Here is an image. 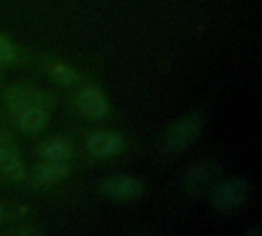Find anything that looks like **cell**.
<instances>
[{
  "label": "cell",
  "mask_w": 262,
  "mask_h": 236,
  "mask_svg": "<svg viewBox=\"0 0 262 236\" xmlns=\"http://www.w3.org/2000/svg\"><path fill=\"white\" fill-rule=\"evenodd\" d=\"M203 123L204 117L200 111L189 112L178 118L177 121H173L164 134V152L178 155L184 152L187 147H190L192 143L196 140L198 134L201 132Z\"/></svg>",
  "instance_id": "cell-1"
},
{
  "label": "cell",
  "mask_w": 262,
  "mask_h": 236,
  "mask_svg": "<svg viewBox=\"0 0 262 236\" xmlns=\"http://www.w3.org/2000/svg\"><path fill=\"white\" fill-rule=\"evenodd\" d=\"M250 195V183L244 177H233L215 184L209 192L210 206L221 213L239 210Z\"/></svg>",
  "instance_id": "cell-2"
},
{
  "label": "cell",
  "mask_w": 262,
  "mask_h": 236,
  "mask_svg": "<svg viewBox=\"0 0 262 236\" xmlns=\"http://www.w3.org/2000/svg\"><path fill=\"white\" fill-rule=\"evenodd\" d=\"M98 190L103 197L115 203H130L138 200L144 195L146 186L144 183L127 174H112L104 177L100 184Z\"/></svg>",
  "instance_id": "cell-3"
},
{
  "label": "cell",
  "mask_w": 262,
  "mask_h": 236,
  "mask_svg": "<svg viewBox=\"0 0 262 236\" xmlns=\"http://www.w3.org/2000/svg\"><path fill=\"white\" fill-rule=\"evenodd\" d=\"M78 114L89 121H101L111 114V103L106 92L98 84L81 86L74 98Z\"/></svg>",
  "instance_id": "cell-4"
},
{
  "label": "cell",
  "mask_w": 262,
  "mask_h": 236,
  "mask_svg": "<svg viewBox=\"0 0 262 236\" xmlns=\"http://www.w3.org/2000/svg\"><path fill=\"white\" fill-rule=\"evenodd\" d=\"M0 175L12 183L21 184L28 180V167L11 135L0 126Z\"/></svg>",
  "instance_id": "cell-5"
},
{
  "label": "cell",
  "mask_w": 262,
  "mask_h": 236,
  "mask_svg": "<svg viewBox=\"0 0 262 236\" xmlns=\"http://www.w3.org/2000/svg\"><path fill=\"white\" fill-rule=\"evenodd\" d=\"M35 103H45L52 106L54 97L48 91L31 83H14L3 91V104L9 115Z\"/></svg>",
  "instance_id": "cell-6"
},
{
  "label": "cell",
  "mask_w": 262,
  "mask_h": 236,
  "mask_svg": "<svg viewBox=\"0 0 262 236\" xmlns=\"http://www.w3.org/2000/svg\"><path fill=\"white\" fill-rule=\"evenodd\" d=\"M220 175V167L215 161L206 160L192 164L183 174V187L192 198H200L210 192Z\"/></svg>",
  "instance_id": "cell-7"
},
{
  "label": "cell",
  "mask_w": 262,
  "mask_h": 236,
  "mask_svg": "<svg viewBox=\"0 0 262 236\" xmlns=\"http://www.w3.org/2000/svg\"><path fill=\"white\" fill-rule=\"evenodd\" d=\"M127 147V141L124 135L107 131V129H98L86 135L84 140V149L86 152L98 160H107L121 155Z\"/></svg>",
  "instance_id": "cell-8"
},
{
  "label": "cell",
  "mask_w": 262,
  "mask_h": 236,
  "mask_svg": "<svg viewBox=\"0 0 262 236\" xmlns=\"http://www.w3.org/2000/svg\"><path fill=\"white\" fill-rule=\"evenodd\" d=\"M51 104L35 103L17 111L11 117L17 131L25 135H37L48 127L51 121Z\"/></svg>",
  "instance_id": "cell-9"
},
{
  "label": "cell",
  "mask_w": 262,
  "mask_h": 236,
  "mask_svg": "<svg viewBox=\"0 0 262 236\" xmlns=\"http://www.w3.org/2000/svg\"><path fill=\"white\" fill-rule=\"evenodd\" d=\"M71 174V163L68 161H45L38 160V163L28 172V178L34 187L46 189L64 181Z\"/></svg>",
  "instance_id": "cell-10"
},
{
  "label": "cell",
  "mask_w": 262,
  "mask_h": 236,
  "mask_svg": "<svg viewBox=\"0 0 262 236\" xmlns=\"http://www.w3.org/2000/svg\"><path fill=\"white\" fill-rule=\"evenodd\" d=\"M40 66L43 68L46 75L61 88H75L83 80V74L74 65L58 57L41 55Z\"/></svg>",
  "instance_id": "cell-11"
},
{
  "label": "cell",
  "mask_w": 262,
  "mask_h": 236,
  "mask_svg": "<svg viewBox=\"0 0 262 236\" xmlns=\"http://www.w3.org/2000/svg\"><path fill=\"white\" fill-rule=\"evenodd\" d=\"M35 154L38 160L45 161H68L71 163L74 157L72 143L63 135H51L38 143Z\"/></svg>",
  "instance_id": "cell-12"
},
{
  "label": "cell",
  "mask_w": 262,
  "mask_h": 236,
  "mask_svg": "<svg viewBox=\"0 0 262 236\" xmlns=\"http://www.w3.org/2000/svg\"><path fill=\"white\" fill-rule=\"evenodd\" d=\"M20 60L18 46L0 32V66H12Z\"/></svg>",
  "instance_id": "cell-13"
},
{
  "label": "cell",
  "mask_w": 262,
  "mask_h": 236,
  "mask_svg": "<svg viewBox=\"0 0 262 236\" xmlns=\"http://www.w3.org/2000/svg\"><path fill=\"white\" fill-rule=\"evenodd\" d=\"M8 233H11V235L32 236V235H41V233H45V230H43V229H38V227H18V229L9 230Z\"/></svg>",
  "instance_id": "cell-14"
},
{
  "label": "cell",
  "mask_w": 262,
  "mask_h": 236,
  "mask_svg": "<svg viewBox=\"0 0 262 236\" xmlns=\"http://www.w3.org/2000/svg\"><path fill=\"white\" fill-rule=\"evenodd\" d=\"M5 218H6V207L0 203V224L5 221Z\"/></svg>",
  "instance_id": "cell-15"
},
{
  "label": "cell",
  "mask_w": 262,
  "mask_h": 236,
  "mask_svg": "<svg viewBox=\"0 0 262 236\" xmlns=\"http://www.w3.org/2000/svg\"><path fill=\"white\" fill-rule=\"evenodd\" d=\"M0 86H2V81H0Z\"/></svg>",
  "instance_id": "cell-16"
}]
</instances>
